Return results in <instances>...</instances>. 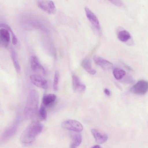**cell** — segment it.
Here are the masks:
<instances>
[{
    "instance_id": "9",
    "label": "cell",
    "mask_w": 148,
    "mask_h": 148,
    "mask_svg": "<svg viewBox=\"0 0 148 148\" xmlns=\"http://www.w3.org/2000/svg\"><path fill=\"white\" fill-rule=\"evenodd\" d=\"M85 11L86 17L93 27L97 30H99L100 26L99 21L94 13L88 8L86 7Z\"/></svg>"
},
{
    "instance_id": "18",
    "label": "cell",
    "mask_w": 148,
    "mask_h": 148,
    "mask_svg": "<svg viewBox=\"0 0 148 148\" xmlns=\"http://www.w3.org/2000/svg\"><path fill=\"white\" fill-rule=\"evenodd\" d=\"M0 25L1 27L6 29L9 31L12 36V44L14 45L16 44L18 42L17 38L10 27L8 25L5 23H1Z\"/></svg>"
},
{
    "instance_id": "26",
    "label": "cell",
    "mask_w": 148,
    "mask_h": 148,
    "mask_svg": "<svg viewBox=\"0 0 148 148\" xmlns=\"http://www.w3.org/2000/svg\"><path fill=\"white\" fill-rule=\"evenodd\" d=\"M77 147L76 146L72 143L71 144L70 146V148H76Z\"/></svg>"
},
{
    "instance_id": "13",
    "label": "cell",
    "mask_w": 148,
    "mask_h": 148,
    "mask_svg": "<svg viewBox=\"0 0 148 148\" xmlns=\"http://www.w3.org/2000/svg\"><path fill=\"white\" fill-rule=\"evenodd\" d=\"M91 131L96 143L101 144L107 140L108 136L107 134L101 133L95 129H91Z\"/></svg>"
},
{
    "instance_id": "15",
    "label": "cell",
    "mask_w": 148,
    "mask_h": 148,
    "mask_svg": "<svg viewBox=\"0 0 148 148\" xmlns=\"http://www.w3.org/2000/svg\"><path fill=\"white\" fill-rule=\"evenodd\" d=\"M82 65L85 70L90 74L94 75L96 73V71L92 67L90 59L86 58L82 62Z\"/></svg>"
},
{
    "instance_id": "4",
    "label": "cell",
    "mask_w": 148,
    "mask_h": 148,
    "mask_svg": "<svg viewBox=\"0 0 148 148\" xmlns=\"http://www.w3.org/2000/svg\"><path fill=\"white\" fill-rule=\"evenodd\" d=\"M37 4L40 8L49 14H53L56 12V6L52 1L38 0Z\"/></svg>"
},
{
    "instance_id": "19",
    "label": "cell",
    "mask_w": 148,
    "mask_h": 148,
    "mask_svg": "<svg viewBox=\"0 0 148 148\" xmlns=\"http://www.w3.org/2000/svg\"><path fill=\"white\" fill-rule=\"evenodd\" d=\"M113 73L115 78L117 80L121 79L125 75V72L124 70L118 68L114 69Z\"/></svg>"
},
{
    "instance_id": "12",
    "label": "cell",
    "mask_w": 148,
    "mask_h": 148,
    "mask_svg": "<svg viewBox=\"0 0 148 148\" xmlns=\"http://www.w3.org/2000/svg\"><path fill=\"white\" fill-rule=\"evenodd\" d=\"M17 129V126L14 125L10 126L5 129L2 135L1 141H5L11 138L15 134Z\"/></svg>"
},
{
    "instance_id": "22",
    "label": "cell",
    "mask_w": 148,
    "mask_h": 148,
    "mask_svg": "<svg viewBox=\"0 0 148 148\" xmlns=\"http://www.w3.org/2000/svg\"><path fill=\"white\" fill-rule=\"evenodd\" d=\"M59 73L58 71H55L53 82V88L54 90L56 91L58 89V84L59 79Z\"/></svg>"
},
{
    "instance_id": "8",
    "label": "cell",
    "mask_w": 148,
    "mask_h": 148,
    "mask_svg": "<svg viewBox=\"0 0 148 148\" xmlns=\"http://www.w3.org/2000/svg\"><path fill=\"white\" fill-rule=\"evenodd\" d=\"M10 33L6 29L2 28L0 30V42L1 45L6 48L9 45L10 41Z\"/></svg>"
},
{
    "instance_id": "14",
    "label": "cell",
    "mask_w": 148,
    "mask_h": 148,
    "mask_svg": "<svg viewBox=\"0 0 148 148\" xmlns=\"http://www.w3.org/2000/svg\"><path fill=\"white\" fill-rule=\"evenodd\" d=\"M56 99V96L53 94L45 95L43 98L42 104L45 107H50L55 102Z\"/></svg>"
},
{
    "instance_id": "6",
    "label": "cell",
    "mask_w": 148,
    "mask_h": 148,
    "mask_svg": "<svg viewBox=\"0 0 148 148\" xmlns=\"http://www.w3.org/2000/svg\"><path fill=\"white\" fill-rule=\"evenodd\" d=\"M30 64L31 68L34 72L40 75L45 74V70L36 56H32L31 57Z\"/></svg>"
},
{
    "instance_id": "24",
    "label": "cell",
    "mask_w": 148,
    "mask_h": 148,
    "mask_svg": "<svg viewBox=\"0 0 148 148\" xmlns=\"http://www.w3.org/2000/svg\"><path fill=\"white\" fill-rule=\"evenodd\" d=\"M104 93L107 96H110V91L107 88H105L104 90Z\"/></svg>"
},
{
    "instance_id": "1",
    "label": "cell",
    "mask_w": 148,
    "mask_h": 148,
    "mask_svg": "<svg viewBox=\"0 0 148 148\" xmlns=\"http://www.w3.org/2000/svg\"><path fill=\"white\" fill-rule=\"evenodd\" d=\"M43 128L42 125L39 122H32L22 133L20 138L21 142L25 145L31 144L41 132Z\"/></svg>"
},
{
    "instance_id": "5",
    "label": "cell",
    "mask_w": 148,
    "mask_h": 148,
    "mask_svg": "<svg viewBox=\"0 0 148 148\" xmlns=\"http://www.w3.org/2000/svg\"><path fill=\"white\" fill-rule=\"evenodd\" d=\"M133 93L138 95H143L148 91V82L141 80L138 82L131 88Z\"/></svg>"
},
{
    "instance_id": "21",
    "label": "cell",
    "mask_w": 148,
    "mask_h": 148,
    "mask_svg": "<svg viewBox=\"0 0 148 148\" xmlns=\"http://www.w3.org/2000/svg\"><path fill=\"white\" fill-rule=\"evenodd\" d=\"M39 117L42 120H45L47 117V112L45 107L42 104L39 110Z\"/></svg>"
},
{
    "instance_id": "23",
    "label": "cell",
    "mask_w": 148,
    "mask_h": 148,
    "mask_svg": "<svg viewBox=\"0 0 148 148\" xmlns=\"http://www.w3.org/2000/svg\"><path fill=\"white\" fill-rule=\"evenodd\" d=\"M110 1L114 5L119 7L122 6L123 4L122 2L119 0H111Z\"/></svg>"
},
{
    "instance_id": "16",
    "label": "cell",
    "mask_w": 148,
    "mask_h": 148,
    "mask_svg": "<svg viewBox=\"0 0 148 148\" xmlns=\"http://www.w3.org/2000/svg\"><path fill=\"white\" fill-rule=\"evenodd\" d=\"M10 53L11 58L15 69L17 72L19 73L21 72V67L16 52L13 48H11Z\"/></svg>"
},
{
    "instance_id": "2",
    "label": "cell",
    "mask_w": 148,
    "mask_h": 148,
    "mask_svg": "<svg viewBox=\"0 0 148 148\" xmlns=\"http://www.w3.org/2000/svg\"><path fill=\"white\" fill-rule=\"evenodd\" d=\"M39 94L35 90H31L28 93L26 104L24 110V114L28 119H33L36 115L38 110Z\"/></svg>"
},
{
    "instance_id": "17",
    "label": "cell",
    "mask_w": 148,
    "mask_h": 148,
    "mask_svg": "<svg viewBox=\"0 0 148 148\" xmlns=\"http://www.w3.org/2000/svg\"><path fill=\"white\" fill-rule=\"evenodd\" d=\"M130 33L126 30H122L119 32L118 37L119 40L122 42H126L131 38Z\"/></svg>"
},
{
    "instance_id": "10",
    "label": "cell",
    "mask_w": 148,
    "mask_h": 148,
    "mask_svg": "<svg viewBox=\"0 0 148 148\" xmlns=\"http://www.w3.org/2000/svg\"><path fill=\"white\" fill-rule=\"evenodd\" d=\"M72 82L73 88L75 91L82 93L85 90L86 86L81 82L79 78L76 75H73Z\"/></svg>"
},
{
    "instance_id": "11",
    "label": "cell",
    "mask_w": 148,
    "mask_h": 148,
    "mask_svg": "<svg viewBox=\"0 0 148 148\" xmlns=\"http://www.w3.org/2000/svg\"><path fill=\"white\" fill-rule=\"evenodd\" d=\"M93 59L96 64L104 69H110L113 66L112 63L99 56L97 55L94 56Z\"/></svg>"
},
{
    "instance_id": "25",
    "label": "cell",
    "mask_w": 148,
    "mask_h": 148,
    "mask_svg": "<svg viewBox=\"0 0 148 148\" xmlns=\"http://www.w3.org/2000/svg\"><path fill=\"white\" fill-rule=\"evenodd\" d=\"M91 148H101V147L99 145H95L92 147Z\"/></svg>"
},
{
    "instance_id": "20",
    "label": "cell",
    "mask_w": 148,
    "mask_h": 148,
    "mask_svg": "<svg viewBox=\"0 0 148 148\" xmlns=\"http://www.w3.org/2000/svg\"><path fill=\"white\" fill-rule=\"evenodd\" d=\"M73 143L77 147L81 143L82 141V137L81 134L79 133L75 134L72 136Z\"/></svg>"
},
{
    "instance_id": "3",
    "label": "cell",
    "mask_w": 148,
    "mask_h": 148,
    "mask_svg": "<svg viewBox=\"0 0 148 148\" xmlns=\"http://www.w3.org/2000/svg\"><path fill=\"white\" fill-rule=\"evenodd\" d=\"M61 125L63 128L77 132H81L83 129L82 125L79 122L73 119L64 121Z\"/></svg>"
},
{
    "instance_id": "7",
    "label": "cell",
    "mask_w": 148,
    "mask_h": 148,
    "mask_svg": "<svg viewBox=\"0 0 148 148\" xmlns=\"http://www.w3.org/2000/svg\"><path fill=\"white\" fill-rule=\"evenodd\" d=\"M30 77L32 83L36 86L44 89L47 88V82L41 75L38 74H33L30 76Z\"/></svg>"
}]
</instances>
